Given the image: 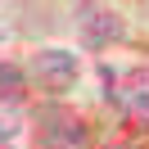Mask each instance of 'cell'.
<instances>
[{
  "instance_id": "1",
  "label": "cell",
  "mask_w": 149,
  "mask_h": 149,
  "mask_svg": "<svg viewBox=\"0 0 149 149\" xmlns=\"http://www.w3.org/2000/svg\"><path fill=\"white\" fill-rule=\"evenodd\" d=\"M32 149H91V127L68 104H41L32 113Z\"/></svg>"
},
{
  "instance_id": "2",
  "label": "cell",
  "mask_w": 149,
  "mask_h": 149,
  "mask_svg": "<svg viewBox=\"0 0 149 149\" xmlns=\"http://www.w3.org/2000/svg\"><path fill=\"white\" fill-rule=\"evenodd\" d=\"M77 36L86 50H109L127 36V18L109 5H77Z\"/></svg>"
},
{
  "instance_id": "3",
  "label": "cell",
  "mask_w": 149,
  "mask_h": 149,
  "mask_svg": "<svg viewBox=\"0 0 149 149\" xmlns=\"http://www.w3.org/2000/svg\"><path fill=\"white\" fill-rule=\"evenodd\" d=\"M32 77H36L45 91H68V86L77 81V54L72 50H41V54H32Z\"/></svg>"
},
{
  "instance_id": "4",
  "label": "cell",
  "mask_w": 149,
  "mask_h": 149,
  "mask_svg": "<svg viewBox=\"0 0 149 149\" xmlns=\"http://www.w3.org/2000/svg\"><path fill=\"white\" fill-rule=\"evenodd\" d=\"M109 95H118V104L131 113V118L149 122V63L131 68V72L118 81V91H109Z\"/></svg>"
},
{
  "instance_id": "5",
  "label": "cell",
  "mask_w": 149,
  "mask_h": 149,
  "mask_svg": "<svg viewBox=\"0 0 149 149\" xmlns=\"http://www.w3.org/2000/svg\"><path fill=\"white\" fill-rule=\"evenodd\" d=\"M23 131V104L0 95V149H9V140Z\"/></svg>"
},
{
  "instance_id": "6",
  "label": "cell",
  "mask_w": 149,
  "mask_h": 149,
  "mask_svg": "<svg viewBox=\"0 0 149 149\" xmlns=\"http://www.w3.org/2000/svg\"><path fill=\"white\" fill-rule=\"evenodd\" d=\"M23 86H27V77H23V68L14 63H0V95H9V100H18Z\"/></svg>"
}]
</instances>
